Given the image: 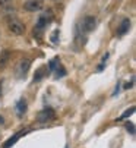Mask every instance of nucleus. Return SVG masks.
<instances>
[{
    "mask_svg": "<svg viewBox=\"0 0 136 148\" xmlns=\"http://www.w3.org/2000/svg\"><path fill=\"white\" fill-rule=\"evenodd\" d=\"M66 148H67V147H66Z\"/></svg>",
    "mask_w": 136,
    "mask_h": 148,
    "instance_id": "obj_17",
    "label": "nucleus"
},
{
    "mask_svg": "<svg viewBox=\"0 0 136 148\" xmlns=\"http://www.w3.org/2000/svg\"><path fill=\"white\" fill-rule=\"evenodd\" d=\"M13 0H0V8H10Z\"/></svg>",
    "mask_w": 136,
    "mask_h": 148,
    "instance_id": "obj_11",
    "label": "nucleus"
},
{
    "mask_svg": "<svg viewBox=\"0 0 136 148\" xmlns=\"http://www.w3.org/2000/svg\"><path fill=\"white\" fill-rule=\"evenodd\" d=\"M29 66H31V60H29V59H24V60H21V62H19V65H18V68H16V73H18L19 76L25 75V73L28 72Z\"/></svg>",
    "mask_w": 136,
    "mask_h": 148,
    "instance_id": "obj_4",
    "label": "nucleus"
},
{
    "mask_svg": "<svg viewBox=\"0 0 136 148\" xmlns=\"http://www.w3.org/2000/svg\"><path fill=\"white\" fill-rule=\"evenodd\" d=\"M129 28H130V19L126 18V19L122 21V24H120V27H119V29H117V34H119V35H124V34L129 31Z\"/></svg>",
    "mask_w": 136,
    "mask_h": 148,
    "instance_id": "obj_7",
    "label": "nucleus"
},
{
    "mask_svg": "<svg viewBox=\"0 0 136 148\" xmlns=\"http://www.w3.org/2000/svg\"><path fill=\"white\" fill-rule=\"evenodd\" d=\"M126 129L129 131V134H132V135H135V125H133L132 122H129V123H126Z\"/></svg>",
    "mask_w": 136,
    "mask_h": 148,
    "instance_id": "obj_13",
    "label": "nucleus"
},
{
    "mask_svg": "<svg viewBox=\"0 0 136 148\" xmlns=\"http://www.w3.org/2000/svg\"><path fill=\"white\" fill-rule=\"evenodd\" d=\"M3 123H5V120H3V117H2V116H0V125H3Z\"/></svg>",
    "mask_w": 136,
    "mask_h": 148,
    "instance_id": "obj_16",
    "label": "nucleus"
},
{
    "mask_svg": "<svg viewBox=\"0 0 136 148\" xmlns=\"http://www.w3.org/2000/svg\"><path fill=\"white\" fill-rule=\"evenodd\" d=\"M9 59H10V51L9 50H3L2 54H0V68H5L8 65Z\"/></svg>",
    "mask_w": 136,
    "mask_h": 148,
    "instance_id": "obj_8",
    "label": "nucleus"
},
{
    "mask_svg": "<svg viewBox=\"0 0 136 148\" xmlns=\"http://www.w3.org/2000/svg\"><path fill=\"white\" fill-rule=\"evenodd\" d=\"M133 113H135V107H130V109H127V110H126V112H124V113L120 116V119H126V117L132 116Z\"/></svg>",
    "mask_w": 136,
    "mask_h": 148,
    "instance_id": "obj_10",
    "label": "nucleus"
},
{
    "mask_svg": "<svg viewBox=\"0 0 136 148\" xmlns=\"http://www.w3.org/2000/svg\"><path fill=\"white\" fill-rule=\"evenodd\" d=\"M56 62H57V60H51V62H50V69H51V71H54V69L57 68V63H56Z\"/></svg>",
    "mask_w": 136,
    "mask_h": 148,
    "instance_id": "obj_14",
    "label": "nucleus"
},
{
    "mask_svg": "<svg viewBox=\"0 0 136 148\" xmlns=\"http://www.w3.org/2000/svg\"><path fill=\"white\" fill-rule=\"evenodd\" d=\"M24 9L28 12H35L41 9V0H27L24 3Z\"/></svg>",
    "mask_w": 136,
    "mask_h": 148,
    "instance_id": "obj_5",
    "label": "nucleus"
},
{
    "mask_svg": "<svg viewBox=\"0 0 136 148\" xmlns=\"http://www.w3.org/2000/svg\"><path fill=\"white\" fill-rule=\"evenodd\" d=\"M16 110H18V114H19V116H22V114L27 112V103H25V100H19V101H18Z\"/></svg>",
    "mask_w": 136,
    "mask_h": 148,
    "instance_id": "obj_9",
    "label": "nucleus"
},
{
    "mask_svg": "<svg viewBox=\"0 0 136 148\" xmlns=\"http://www.w3.org/2000/svg\"><path fill=\"white\" fill-rule=\"evenodd\" d=\"M54 117H56V113H54V110L53 109H44V110H41V112H38V114H37V120L40 122V123H47V122H51V120H54Z\"/></svg>",
    "mask_w": 136,
    "mask_h": 148,
    "instance_id": "obj_2",
    "label": "nucleus"
},
{
    "mask_svg": "<svg viewBox=\"0 0 136 148\" xmlns=\"http://www.w3.org/2000/svg\"><path fill=\"white\" fill-rule=\"evenodd\" d=\"M50 40H51V43H57V41H59V29H56L53 34H51V37H50Z\"/></svg>",
    "mask_w": 136,
    "mask_h": 148,
    "instance_id": "obj_12",
    "label": "nucleus"
},
{
    "mask_svg": "<svg viewBox=\"0 0 136 148\" xmlns=\"http://www.w3.org/2000/svg\"><path fill=\"white\" fill-rule=\"evenodd\" d=\"M132 87H133V79H132L130 82H127V84H126V87H124V88H126V90H129V88H132Z\"/></svg>",
    "mask_w": 136,
    "mask_h": 148,
    "instance_id": "obj_15",
    "label": "nucleus"
},
{
    "mask_svg": "<svg viewBox=\"0 0 136 148\" xmlns=\"http://www.w3.org/2000/svg\"><path fill=\"white\" fill-rule=\"evenodd\" d=\"M81 27H82V31H85V32L94 31L95 27H97V19H95V16H85V18L82 19Z\"/></svg>",
    "mask_w": 136,
    "mask_h": 148,
    "instance_id": "obj_3",
    "label": "nucleus"
},
{
    "mask_svg": "<svg viewBox=\"0 0 136 148\" xmlns=\"http://www.w3.org/2000/svg\"><path fill=\"white\" fill-rule=\"evenodd\" d=\"M8 29L13 35H22L25 32V25L19 19H16L15 16H9L8 18Z\"/></svg>",
    "mask_w": 136,
    "mask_h": 148,
    "instance_id": "obj_1",
    "label": "nucleus"
},
{
    "mask_svg": "<svg viewBox=\"0 0 136 148\" xmlns=\"http://www.w3.org/2000/svg\"><path fill=\"white\" fill-rule=\"evenodd\" d=\"M27 132H28V129H27V131H21V132L15 134L12 138H9V139H8V141L3 144V148H10V147H12V145H13V144H15V142H16V141H18V139L22 136V135H25Z\"/></svg>",
    "mask_w": 136,
    "mask_h": 148,
    "instance_id": "obj_6",
    "label": "nucleus"
}]
</instances>
